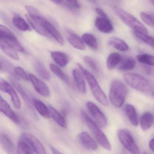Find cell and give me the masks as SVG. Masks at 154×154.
<instances>
[{"label":"cell","mask_w":154,"mask_h":154,"mask_svg":"<svg viewBox=\"0 0 154 154\" xmlns=\"http://www.w3.org/2000/svg\"><path fill=\"white\" fill-rule=\"evenodd\" d=\"M78 66L88 82L94 97L101 105L105 106H108V100L106 96L100 88L95 77L81 64H78Z\"/></svg>","instance_id":"1"},{"label":"cell","mask_w":154,"mask_h":154,"mask_svg":"<svg viewBox=\"0 0 154 154\" xmlns=\"http://www.w3.org/2000/svg\"><path fill=\"white\" fill-rule=\"evenodd\" d=\"M127 93V88L124 82L119 80L113 81L109 89L110 102L116 107H121L125 101Z\"/></svg>","instance_id":"2"},{"label":"cell","mask_w":154,"mask_h":154,"mask_svg":"<svg viewBox=\"0 0 154 154\" xmlns=\"http://www.w3.org/2000/svg\"><path fill=\"white\" fill-rule=\"evenodd\" d=\"M81 116L98 143L105 150L111 151V146L106 135L100 130L99 126L85 112L82 111Z\"/></svg>","instance_id":"3"},{"label":"cell","mask_w":154,"mask_h":154,"mask_svg":"<svg viewBox=\"0 0 154 154\" xmlns=\"http://www.w3.org/2000/svg\"><path fill=\"white\" fill-rule=\"evenodd\" d=\"M25 9L28 13L25 16L32 28L40 35L50 38L51 36L48 33L43 24V19L45 17L32 6L27 5L25 6Z\"/></svg>","instance_id":"4"},{"label":"cell","mask_w":154,"mask_h":154,"mask_svg":"<svg viewBox=\"0 0 154 154\" xmlns=\"http://www.w3.org/2000/svg\"><path fill=\"white\" fill-rule=\"evenodd\" d=\"M114 9L117 15L134 32L147 34L148 30L146 27L135 17L118 6H115Z\"/></svg>","instance_id":"5"},{"label":"cell","mask_w":154,"mask_h":154,"mask_svg":"<svg viewBox=\"0 0 154 154\" xmlns=\"http://www.w3.org/2000/svg\"><path fill=\"white\" fill-rule=\"evenodd\" d=\"M124 79L128 85L138 91L149 92L152 90L150 82L138 74L126 73L124 75Z\"/></svg>","instance_id":"6"},{"label":"cell","mask_w":154,"mask_h":154,"mask_svg":"<svg viewBox=\"0 0 154 154\" xmlns=\"http://www.w3.org/2000/svg\"><path fill=\"white\" fill-rule=\"evenodd\" d=\"M0 42L5 44L16 51L26 53L25 49L13 32L2 24H0Z\"/></svg>","instance_id":"7"},{"label":"cell","mask_w":154,"mask_h":154,"mask_svg":"<svg viewBox=\"0 0 154 154\" xmlns=\"http://www.w3.org/2000/svg\"><path fill=\"white\" fill-rule=\"evenodd\" d=\"M118 137L123 146L132 154H141V150L127 129H120L118 131Z\"/></svg>","instance_id":"8"},{"label":"cell","mask_w":154,"mask_h":154,"mask_svg":"<svg viewBox=\"0 0 154 154\" xmlns=\"http://www.w3.org/2000/svg\"><path fill=\"white\" fill-rule=\"evenodd\" d=\"M21 140L24 141L37 154H47L46 149L40 141L34 136L28 133H23Z\"/></svg>","instance_id":"9"},{"label":"cell","mask_w":154,"mask_h":154,"mask_svg":"<svg viewBox=\"0 0 154 154\" xmlns=\"http://www.w3.org/2000/svg\"><path fill=\"white\" fill-rule=\"evenodd\" d=\"M0 90L7 93L10 96L12 102L15 108L20 109L21 108V102L19 96L14 88L13 85H11L7 81L0 78Z\"/></svg>","instance_id":"10"},{"label":"cell","mask_w":154,"mask_h":154,"mask_svg":"<svg viewBox=\"0 0 154 154\" xmlns=\"http://www.w3.org/2000/svg\"><path fill=\"white\" fill-rule=\"evenodd\" d=\"M86 107L98 125L101 128L106 126L107 124L106 118L100 109L91 101H88L86 104Z\"/></svg>","instance_id":"11"},{"label":"cell","mask_w":154,"mask_h":154,"mask_svg":"<svg viewBox=\"0 0 154 154\" xmlns=\"http://www.w3.org/2000/svg\"><path fill=\"white\" fill-rule=\"evenodd\" d=\"M29 76L32 86L38 94L45 97H48L50 95L49 89L44 82L32 74H29Z\"/></svg>","instance_id":"12"},{"label":"cell","mask_w":154,"mask_h":154,"mask_svg":"<svg viewBox=\"0 0 154 154\" xmlns=\"http://www.w3.org/2000/svg\"><path fill=\"white\" fill-rule=\"evenodd\" d=\"M0 112L2 113L15 124H19L20 120L17 115L11 108L7 101L0 95Z\"/></svg>","instance_id":"13"},{"label":"cell","mask_w":154,"mask_h":154,"mask_svg":"<svg viewBox=\"0 0 154 154\" xmlns=\"http://www.w3.org/2000/svg\"><path fill=\"white\" fill-rule=\"evenodd\" d=\"M10 80L14 87L16 89V90L19 92L20 95L22 97L23 99V100L28 107L33 111V102L32 101L31 99L29 97L26 91L23 88V87L16 80L15 78H14V77H10Z\"/></svg>","instance_id":"14"},{"label":"cell","mask_w":154,"mask_h":154,"mask_svg":"<svg viewBox=\"0 0 154 154\" xmlns=\"http://www.w3.org/2000/svg\"><path fill=\"white\" fill-rule=\"evenodd\" d=\"M72 75L75 85L80 93L85 94L87 91L84 75L79 69H74L72 71Z\"/></svg>","instance_id":"15"},{"label":"cell","mask_w":154,"mask_h":154,"mask_svg":"<svg viewBox=\"0 0 154 154\" xmlns=\"http://www.w3.org/2000/svg\"><path fill=\"white\" fill-rule=\"evenodd\" d=\"M78 139L81 144L88 150L96 151L97 144L95 140L86 132H82L78 135Z\"/></svg>","instance_id":"16"},{"label":"cell","mask_w":154,"mask_h":154,"mask_svg":"<svg viewBox=\"0 0 154 154\" xmlns=\"http://www.w3.org/2000/svg\"><path fill=\"white\" fill-rule=\"evenodd\" d=\"M43 24L48 33L51 37H53L57 42L61 45H64L65 41L60 32L46 18H44L43 20Z\"/></svg>","instance_id":"17"},{"label":"cell","mask_w":154,"mask_h":154,"mask_svg":"<svg viewBox=\"0 0 154 154\" xmlns=\"http://www.w3.org/2000/svg\"><path fill=\"white\" fill-rule=\"evenodd\" d=\"M95 25L98 30L105 33H109L114 29V27L110 20H107L100 17L95 20Z\"/></svg>","instance_id":"18"},{"label":"cell","mask_w":154,"mask_h":154,"mask_svg":"<svg viewBox=\"0 0 154 154\" xmlns=\"http://www.w3.org/2000/svg\"><path fill=\"white\" fill-rule=\"evenodd\" d=\"M66 37L69 43L75 48L81 51L85 49L84 42L76 33L69 30H67L66 31Z\"/></svg>","instance_id":"19"},{"label":"cell","mask_w":154,"mask_h":154,"mask_svg":"<svg viewBox=\"0 0 154 154\" xmlns=\"http://www.w3.org/2000/svg\"><path fill=\"white\" fill-rule=\"evenodd\" d=\"M124 111L130 123L134 126H137L139 125V118L134 106L127 104L124 106Z\"/></svg>","instance_id":"20"},{"label":"cell","mask_w":154,"mask_h":154,"mask_svg":"<svg viewBox=\"0 0 154 154\" xmlns=\"http://www.w3.org/2000/svg\"><path fill=\"white\" fill-rule=\"evenodd\" d=\"M51 56L54 62L61 67H65L67 66L70 60L68 55L62 51H51Z\"/></svg>","instance_id":"21"},{"label":"cell","mask_w":154,"mask_h":154,"mask_svg":"<svg viewBox=\"0 0 154 154\" xmlns=\"http://www.w3.org/2000/svg\"><path fill=\"white\" fill-rule=\"evenodd\" d=\"M154 122V116L152 113L146 112L143 113L139 120L140 127L143 131H147L152 127Z\"/></svg>","instance_id":"22"},{"label":"cell","mask_w":154,"mask_h":154,"mask_svg":"<svg viewBox=\"0 0 154 154\" xmlns=\"http://www.w3.org/2000/svg\"><path fill=\"white\" fill-rule=\"evenodd\" d=\"M48 108L51 117L52 118L54 121L60 126L63 128H66L67 127V123L64 116L52 106H48Z\"/></svg>","instance_id":"23"},{"label":"cell","mask_w":154,"mask_h":154,"mask_svg":"<svg viewBox=\"0 0 154 154\" xmlns=\"http://www.w3.org/2000/svg\"><path fill=\"white\" fill-rule=\"evenodd\" d=\"M0 145L8 154H14V146L11 139L4 134H0Z\"/></svg>","instance_id":"24"},{"label":"cell","mask_w":154,"mask_h":154,"mask_svg":"<svg viewBox=\"0 0 154 154\" xmlns=\"http://www.w3.org/2000/svg\"><path fill=\"white\" fill-rule=\"evenodd\" d=\"M136 65L135 60L131 57L122 58L117 66V69L119 70L128 71L134 69Z\"/></svg>","instance_id":"25"},{"label":"cell","mask_w":154,"mask_h":154,"mask_svg":"<svg viewBox=\"0 0 154 154\" xmlns=\"http://www.w3.org/2000/svg\"><path fill=\"white\" fill-rule=\"evenodd\" d=\"M32 102L34 107L41 116L46 118L51 117L48 108L43 102L38 99H33Z\"/></svg>","instance_id":"26"},{"label":"cell","mask_w":154,"mask_h":154,"mask_svg":"<svg viewBox=\"0 0 154 154\" xmlns=\"http://www.w3.org/2000/svg\"><path fill=\"white\" fill-rule=\"evenodd\" d=\"M34 67L35 71L41 78L45 80H50L51 76L48 69L39 60H36L34 62Z\"/></svg>","instance_id":"27"},{"label":"cell","mask_w":154,"mask_h":154,"mask_svg":"<svg viewBox=\"0 0 154 154\" xmlns=\"http://www.w3.org/2000/svg\"><path fill=\"white\" fill-rule=\"evenodd\" d=\"M109 46L118 50L122 51H128L129 49L128 45L123 40L118 38H112L108 42Z\"/></svg>","instance_id":"28"},{"label":"cell","mask_w":154,"mask_h":154,"mask_svg":"<svg viewBox=\"0 0 154 154\" xmlns=\"http://www.w3.org/2000/svg\"><path fill=\"white\" fill-rule=\"evenodd\" d=\"M12 22L16 28L22 31H29L31 30L27 22L17 14H15L14 16Z\"/></svg>","instance_id":"29"},{"label":"cell","mask_w":154,"mask_h":154,"mask_svg":"<svg viewBox=\"0 0 154 154\" xmlns=\"http://www.w3.org/2000/svg\"><path fill=\"white\" fill-rule=\"evenodd\" d=\"M122 58V56L119 53L114 52L109 54L106 60L108 69L112 70L115 69L120 63Z\"/></svg>","instance_id":"30"},{"label":"cell","mask_w":154,"mask_h":154,"mask_svg":"<svg viewBox=\"0 0 154 154\" xmlns=\"http://www.w3.org/2000/svg\"><path fill=\"white\" fill-rule=\"evenodd\" d=\"M14 68L12 64L9 60L0 56V73H9L15 76L14 75Z\"/></svg>","instance_id":"31"},{"label":"cell","mask_w":154,"mask_h":154,"mask_svg":"<svg viewBox=\"0 0 154 154\" xmlns=\"http://www.w3.org/2000/svg\"><path fill=\"white\" fill-rule=\"evenodd\" d=\"M82 39L84 43L92 49L97 50L98 49V42L96 37L90 33H85L82 36Z\"/></svg>","instance_id":"32"},{"label":"cell","mask_w":154,"mask_h":154,"mask_svg":"<svg viewBox=\"0 0 154 154\" xmlns=\"http://www.w3.org/2000/svg\"><path fill=\"white\" fill-rule=\"evenodd\" d=\"M50 68L51 71L57 76L62 81L65 82L66 84L69 85L70 81L69 78L66 74L61 70V69L57 65L54 64H51L50 65Z\"/></svg>","instance_id":"33"},{"label":"cell","mask_w":154,"mask_h":154,"mask_svg":"<svg viewBox=\"0 0 154 154\" xmlns=\"http://www.w3.org/2000/svg\"><path fill=\"white\" fill-rule=\"evenodd\" d=\"M0 49L5 55L12 59L16 60H18L20 59V57L16 51L5 44L0 42Z\"/></svg>","instance_id":"34"},{"label":"cell","mask_w":154,"mask_h":154,"mask_svg":"<svg viewBox=\"0 0 154 154\" xmlns=\"http://www.w3.org/2000/svg\"><path fill=\"white\" fill-rule=\"evenodd\" d=\"M137 61L142 64L149 66H154V56L147 54H142L137 55Z\"/></svg>","instance_id":"35"},{"label":"cell","mask_w":154,"mask_h":154,"mask_svg":"<svg viewBox=\"0 0 154 154\" xmlns=\"http://www.w3.org/2000/svg\"><path fill=\"white\" fill-rule=\"evenodd\" d=\"M83 60L87 66H88L93 72L96 74H99L100 73V69L99 66L97 62L93 58L89 56H85L83 57Z\"/></svg>","instance_id":"36"},{"label":"cell","mask_w":154,"mask_h":154,"mask_svg":"<svg viewBox=\"0 0 154 154\" xmlns=\"http://www.w3.org/2000/svg\"><path fill=\"white\" fill-rule=\"evenodd\" d=\"M17 154H34L30 147L24 141L20 140L17 145Z\"/></svg>","instance_id":"37"},{"label":"cell","mask_w":154,"mask_h":154,"mask_svg":"<svg viewBox=\"0 0 154 154\" xmlns=\"http://www.w3.org/2000/svg\"><path fill=\"white\" fill-rule=\"evenodd\" d=\"M134 32L135 36L137 38L142 41L144 43H146L154 48V38L153 37L149 36L146 34H143V33Z\"/></svg>","instance_id":"38"},{"label":"cell","mask_w":154,"mask_h":154,"mask_svg":"<svg viewBox=\"0 0 154 154\" xmlns=\"http://www.w3.org/2000/svg\"><path fill=\"white\" fill-rule=\"evenodd\" d=\"M140 16L146 24L154 27V13L143 12L141 13Z\"/></svg>","instance_id":"39"},{"label":"cell","mask_w":154,"mask_h":154,"mask_svg":"<svg viewBox=\"0 0 154 154\" xmlns=\"http://www.w3.org/2000/svg\"><path fill=\"white\" fill-rule=\"evenodd\" d=\"M14 72L16 76L24 80L28 81L29 80V75L20 67H14Z\"/></svg>","instance_id":"40"},{"label":"cell","mask_w":154,"mask_h":154,"mask_svg":"<svg viewBox=\"0 0 154 154\" xmlns=\"http://www.w3.org/2000/svg\"><path fill=\"white\" fill-rule=\"evenodd\" d=\"M66 1L73 8L79 9L80 7V5L78 0H66Z\"/></svg>","instance_id":"41"},{"label":"cell","mask_w":154,"mask_h":154,"mask_svg":"<svg viewBox=\"0 0 154 154\" xmlns=\"http://www.w3.org/2000/svg\"><path fill=\"white\" fill-rule=\"evenodd\" d=\"M96 11L101 18H104V19H107V20H110L108 16L106 14L103 10H101L100 8H96Z\"/></svg>","instance_id":"42"},{"label":"cell","mask_w":154,"mask_h":154,"mask_svg":"<svg viewBox=\"0 0 154 154\" xmlns=\"http://www.w3.org/2000/svg\"><path fill=\"white\" fill-rule=\"evenodd\" d=\"M149 146L150 149L154 152V138L151 139L149 142Z\"/></svg>","instance_id":"43"},{"label":"cell","mask_w":154,"mask_h":154,"mask_svg":"<svg viewBox=\"0 0 154 154\" xmlns=\"http://www.w3.org/2000/svg\"><path fill=\"white\" fill-rule=\"evenodd\" d=\"M51 149L53 154H62L58 150H57L56 148H54V147L51 146Z\"/></svg>","instance_id":"44"},{"label":"cell","mask_w":154,"mask_h":154,"mask_svg":"<svg viewBox=\"0 0 154 154\" xmlns=\"http://www.w3.org/2000/svg\"><path fill=\"white\" fill-rule=\"evenodd\" d=\"M51 1H52L53 2L58 4H60L63 2V0H51Z\"/></svg>","instance_id":"45"},{"label":"cell","mask_w":154,"mask_h":154,"mask_svg":"<svg viewBox=\"0 0 154 154\" xmlns=\"http://www.w3.org/2000/svg\"><path fill=\"white\" fill-rule=\"evenodd\" d=\"M150 2H151V3L153 5H154V0H149Z\"/></svg>","instance_id":"46"},{"label":"cell","mask_w":154,"mask_h":154,"mask_svg":"<svg viewBox=\"0 0 154 154\" xmlns=\"http://www.w3.org/2000/svg\"><path fill=\"white\" fill-rule=\"evenodd\" d=\"M152 96L154 98V91H153L152 93Z\"/></svg>","instance_id":"47"},{"label":"cell","mask_w":154,"mask_h":154,"mask_svg":"<svg viewBox=\"0 0 154 154\" xmlns=\"http://www.w3.org/2000/svg\"><path fill=\"white\" fill-rule=\"evenodd\" d=\"M143 154H149L147 153H144Z\"/></svg>","instance_id":"48"}]
</instances>
